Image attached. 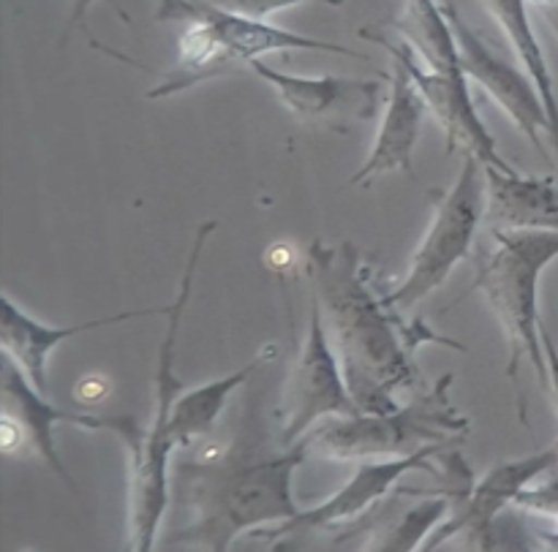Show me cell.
I'll list each match as a JSON object with an SVG mask.
<instances>
[{
	"instance_id": "cell-1",
	"label": "cell",
	"mask_w": 558,
	"mask_h": 552,
	"mask_svg": "<svg viewBox=\"0 0 558 552\" xmlns=\"http://www.w3.org/2000/svg\"><path fill=\"white\" fill-rule=\"evenodd\" d=\"M305 272L311 294L325 314L327 330L336 338V352L347 376L349 392L363 414L396 412L398 392L417 384L414 354L425 343L463 348L461 343L428 330L423 319L403 321L401 310L376 294L374 275L357 245L341 240L308 245Z\"/></svg>"
},
{
	"instance_id": "cell-2",
	"label": "cell",
	"mask_w": 558,
	"mask_h": 552,
	"mask_svg": "<svg viewBox=\"0 0 558 552\" xmlns=\"http://www.w3.org/2000/svg\"><path fill=\"white\" fill-rule=\"evenodd\" d=\"M308 457L303 444L256 455L251 450L178 463V484L191 520L174 533V544L205 552H229L245 533L265 531L298 517L294 471Z\"/></svg>"
},
{
	"instance_id": "cell-3",
	"label": "cell",
	"mask_w": 558,
	"mask_h": 552,
	"mask_svg": "<svg viewBox=\"0 0 558 552\" xmlns=\"http://www.w3.org/2000/svg\"><path fill=\"white\" fill-rule=\"evenodd\" d=\"M216 221H202L191 243L185 259L183 278L174 299L169 303V324L163 330L161 348H158L156 379H153V417L147 428H140L134 417H114L112 433L123 441L129 455V552L156 550L158 531L163 515L169 510V457L178 450L167 433V419L172 414L174 401L183 392V384L174 376V357H178V338L183 327L185 308L194 292L196 270H199L202 250L216 232Z\"/></svg>"
},
{
	"instance_id": "cell-4",
	"label": "cell",
	"mask_w": 558,
	"mask_h": 552,
	"mask_svg": "<svg viewBox=\"0 0 558 552\" xmlns=\"http://www.w3.org/2000/svg\"><path fill=\"white\" fill-rule=\"evenodd\" d=\"M490 237L494 248L480 259L474 289L485 294L507 338V379L518 384V370L529 363L539 384L548 387L539 278L558 259V232L490 229Z\"/></svg>"
},
{
	"instance_id": "cell-5",
	"label": "cell",
	"mask_w": 558,
	"mask_h": 552,
	"mask_svg": "<svg viewBox=\"0 0 558 552\" xmlns=\"http://www.w3.org/2000/svg\"><path fill=\"white\" fill-rule=\"evenodd\" d=\"M456 373L447 370L430 390L387 414H354L325 419L300 444L325 461H387L407 457L425 446H450L469 433L472 422L452 403Z\"/></svg>"
},
{
	"instance_id": "cell-6",
	"label": "cell",
	"mask_w": 558,
	"mask_h": 552,
	"mask_svg": "<svg viewBox=\"0 0 558 552\" xmlns=\"http://www.w3.org/2000/svg\"><path fill=\"white\" fill-rule=\"evenodd\" d=\"M485 207H488L485 163L474 156H463L456 183L436 201L430 226L414 250L407 278L392 292H385L387 305L396 310H409L445 286L452 270L472 250L480 223L485 221Z\"/></svg>"
},
{
	"instance_id": "cell-7",
	"label": "cell",
	"mask_w": 558,
	"mask_h": 552,
	"mask_svg": "<svg viewBox=\"0 0 558 552\" xmlns=\"http://www.w3.org/2000/svg\"><path fill=\"white\" fill-rule=\"evenodd\" d=\"M325 327V314L311 294L308 330H305L298 363L283 387L281 412H278L281 428H278L276 441L283 450L298 446L325 419L363 414L349 392L341 359Z\"/></svg>"
},
{
	"instance_id": "cell-8",
	"label": "cell",
	"mask_w": 558,
	"mask_h": 552,
	"mask_svg": "<svg viewBox=\"0 0 558 552\" xmlns=\"http://www.w3.org/2000/svg\"><path fill=\"white\" fill-rule=\"evenodd\" d=\"M445 450L447 446H425V450L407 457H387V461L360 463L354 477L349 479L341 490H336L330 499L319 501L316 506H308V510H303L289 523L265 528V531H256L254 537L270 542L272 552H287V544L292 542V539L303 537V533L332 531V528H343L349 526V523H357L360 517H363L365 512L374 510L387 493H392L396 484L401 482L407 474L439 471L436 463L441 461V452Z\"/></svg>"
},
{
	"instance_id": "cell-9",
	"label": "cell",
	"mask_w": 558,
	"mask_h": 552,
	"mask_svg": "<svg viewBox=\"0 0 558 552\" xmlns=\"http://www.w3.org/2000/svg\"><path fill=\"white\" fill-rule=\"evenodd\" d=\"M441 9H445L447 20H450L452 25V33H456L463 74H466L469 79L477 82V85H483V90L505 109V114L518 125V131L526 134V139L532 142L545 158H550L548 152H545V147L554 150V123H550L548 107H545L543 96H539L532 76H529L521 65H512L510 60L501 58L477 30L463 20V14L458 11L456 3L441 0Z\"/></svg>"
},
{
	"instance_id": "cell-10",
	"label": "cell",
	"mask_w": 558,
	"mask_h": 552,
	"mask_svg": "<svg viewBox=\"0 0 558 552\" xmlns=\"http://www.w3.org/2000/svg\"><path fill=\"white\" fill-rule=\"evenodd\" d=\"M360 36L376 41L379 47H385L387 52L401 58L407 63L409 74L417 82L420 93H423L425 103L434 112L436 123L441 125L447 136V152H461V156H474L485 163V167L505 169V172H515L512 163L505 161V156L496 147L494 134L488 131V125L480 118L477 107L472 101V93H469V76L466 74H439V71H430L417 54L412 52L407 41H390L387 36H381L379 30H371L363 27Z\"/></svg>"
},
{
	"instance_id": "cell-11",
	"label": "cell",
	"mask_w": 558,
	"mask_h": 552,
	"mask_svg": "<svg viewBox=\"0 0 558 552\" xmlns=\"http://www.w3.org/2000/svg\"><path fill=\"white\" fill-rule=\"evenodd\" d=\"M267 87L278 96V101L305 125L347 134L352 125L368 123L379 114L381 82L352 79V76H300L289 71L272 69L265 60H254L248 65Z\"/></svg>"
},
{
	"instance_id": "cell-12",
	"label": "cell",
	"mask_w": 558,
	"mask_h": 552,
	"mask_svg": "<svg viewBox=\"0 0 558 552\" xmlns=\"http://www.w3.org/2000/svg\"><path fill=\"white\" fill-rule=\"evenodd\" d=\"M58 425H76L82 430H114V417L98 414L63 412L38 387L27 381V376L14 363L3 359V414H0V446L5 455H16L25 446H33L44 463L58 474L60 482L76 493L69 468L63 466L54 446V428Z\"/></svg>"
},
{
	"instance_id": "cell-13",
	"label": "cell",
	"mask_w": 558,
	"mask_h": 552,
	"mask_svg": "<svg viewBox=\"0 0 558 552\" xmlns=\"http://www.w3.org/2000/svg\"><path fill=\"white\" fill-rule=\"evenodd\" d=\"M556 463L558 444L550 446V450L537 452V455L499 463V466L490 468L483 479L469 482L466 488L450 493L452 499H458V504L450 506V515H447L445 520H441V526L430 533L423 552L439 550L441 544L461 537V533H469V537L480 542V539L494 528L496 517H499L507 506L515 504L518 495H521L529 484L537 482L545 471H550Z\"/></svg>"
},
{
	"instance_id": "cell-14",
	"label": "cell",
	"mask_w": 558,
	"mask_h": 552,
	"mask_svg": "<svg viewBox=\"0 0 558 552\" xmlns=\"http://www.w3.org/2000/svg\"><path fill=\"white\" fill-rule=\"evenodd\" d=\"M202 20L213 27L218 41L223 44L229 54L240 65H251L254 60L265 58L270 52H289V49H305V52H332L343 58L368 60V54L349 49L343 44L319 41V38L303 36V33L276 27L265 20H251V16L234 14V11L218 9L207 0H158V9L153 22H185Z\"/></svg>"
},
{
	"instance_id": "cell-15",
	"label": "cell",
	"mask_w": 558,
	"mask_h": 552,
	"mask_svg": "<svg viewBox=\"0 0 558 552\" xmlns=\"http://www.w3.org/2000/svg\"><path fill=\"white\" fill-rule=\"evenodd\" d=\"M145 316H169V305L163 308H145V310H123L114 316H101V319L80 321V324L58 327L44 324V321L33 319L27 310H22L9 294H3V314H0V348H3V359L14 363L22 373L27 376L33 387L47 395L49 392V357L60 343L71 341V338L82 335V332L98 330V327H118L125 321L145 319Z\"/></svg>"
},
{
	"instance_id": "cell-16",
	"label": "cell",
	"mask_w": 558,
	"mask_h": 552,
	"mask_svg": "<svg viewBox=\"0 0 558 552\" xmlns=\"http://www.w3.org/2000/svg\"><path fill=\"white\" fill-rule=\"evenodd\" d=\"M390 98H387L385 112H381L374 147H371L363 167L349 180V185H368L376 177H385L390 172H403L409 177L414 174L412 158L414 147L420 142V131H423V118L428 112V103H425L417 82L409 74L407 63L396 58V54H390Z\"/></svg>"
},
{
	"instance_id": "cell-17",
	"label": "cell",
	"mask_w": 558,
	"mask_h": 552,
	"mask_svg": "<svg viewBox=\"0 0 558 552\" xmlns=\"http://www.w3.org/2000/svg\"><path fill=\"white\" fill-rule=\"evenodd\" d=\"M485 185H488L485 218L494 229L558 232V185L554 177L485 167Z\"/></svg>"
},
{
	"instance_id": "cell-18",
	"label": "cell",
	"mask_w": 558,
	"mask_h": 552,
	"mask_svg": "<svg viewBox=\"0 0 558 552\" xmlns=\"http://www.w3.org/2000/svg\"><path fill=\"white\" fill-rule=\"evenodd\" d=\"M270 354L272 346L270 352L259 354V357L251 359L245 368L234 370V373L207 381V384L194 387V390L180 392L178 401H174L172 406V414H169L167 419V433L169 439L174 441V446H178V450L180 446H191L199 439H205V436H210L218 417H221V412L227 408L229 397L254 376V370L259 368Z\"/></svg>"
},
{
	"instance_id": "cell-19",
	"label": "cell",
	"mask_w": 558,
	"mask_h": 552,
	"mask_svg": "<svg viewBox=\"0 0 558 552\" xmlns=\"http://www.w3.org/2000/svg\"><path fill=\"white\" fill-rule=\"evenodd\" d=\"M485 9L490 11L499 27L505 30L507 41H510L512 52H515L518 65L532 76V82L537 85L539 96H543L545 107H548L550 123H554V152L558 158V96H556V82L550 74L548 58H545V49L539 44L537 30L532 25V16H529V3L526 0H483Z\"/></svg>"
},
{
	"instance_id": "cell-20",
	"label": "cell",
	"mask_w": 558,
	"mask_h": 552,
	"mask_svg": "<svg viewBox=\"0 0 558 552\" xmlns=\"http://www.w3.org/2000/svg\"><path fill=\"white\" fill-rule=\"evenodd\" d=\"M238 60L223 49L213 27L202 20H185L183 33L178 38V60L174 69L147 93V98H169L183 93L199 82L221 76L238 69Z\"/></svg>"
},
{
	"instance_id": "cell-21",
	"label": "cell",
	"mask_w": 558,
	"mask_h": 552,
	"mask_svg": "<svg viewBox=\"0 0 558 552\" xmlns=\"http://www.w3.org/2000/svg\"><path fill=\"white\" fill-rule=\"evenodd\" d=\"M392 27L401 36V41H407L430 71L463 74L456 33H452L441 3H436V0H407Z\"/></svg>"
},
{
	"instance_id": "cell-22",
	"label": "cell",
	"mask_w": 558,
	"mask_h": 552,
	"mask_svg": "<svg viewBox=\"0 0 558 552\" xmlns=\"http://www.w3.org/2000/svg\"><path fill=\"white\" fill-rule=\"evenodd\" d=\"M450 506L452 501L447 495L430 493L428 501H420L392 520L379 523L363 552H423L430 533L450 515Z\"/></svg>"
},
{
	"instance_id": "cell-23",
	"label": "cell",
	"mask_w": 558,
	"mask_h": 552,
	"mask_svg": "<svg viewBox=\"0 0 558 552\" xmlns=\"http://www.w3.org/2000/svg\"><path fill=\"white\" fill-rule=\"evenodd\" d=\"M510 523L512 526L494 523V528L480 539L485 552H558L556 528H529L518 520Z\"/></svg>"
},
{
	"instance_id": "cell-24",
	"label": "cell",
	"mask_w": 558,
	"mask_h": 552,
	"mask_svg": "<svg viewBox=\"0 0 558 552\" xmlns=\"http://www.w3.org/2000/svg\"><path fill=\"white\" fill-rule=\"evenodd\" d=\"M512 506L526 512V515H534L539 517V520L550 523V528L558 531V477L529 484V488L518 495Z\"/></svg>"
},
{
	"instance_id": "cell-25",
	"label": "cell",
	"mask_w": 558,
	"mask_h": 552,
	"mask_svg": "<svg viewBox=\"0 0 558 552\" xmlns=\"http://www.w3.org/2000/svg\"><path fill=\"white\" fill-rule=\"evenodd\" d=\"M207 3L218 5V9L234 11V14L251 16V20H267V16L278 14V11L294 9L303 3H319V5H343L347 0H207Z\"/></svg>"
},
{
	"instance_id": "cell-26",
	"label": "cell",
	"mask_w": 558,
	"mask_h": 552,
	"mask_svg": "<svg viewBox=\"0 0 558 552\" xmlns=\"http://www.w3.org/2000/svg\"><path fill=\"white\" fill-rule=\"evenodd\" d=\"M93 3H96V0H71V11H69V20H65L63 36H60V44L69 41V38L74 36L76 27L85 25V20H87V14H90Z\"/></svg>"
},
{
	"instance_id": "cell-27",
	"label": "cell",
	"mask_w": 558,
	"mask_h": 552,
	"mask_svg": "<svg viewBox=\"0 0 558 552\" xmlns=\"http://www.w3.org/2000/svg\"><path fill=\"white\" fill-rule=\"evenodd\" d=\"M543 346H545V363H548V387L558 408V348L556 343L550 341L548 332H543Z\"/></svg>"
},
{
	"instance_id": "cell-28",
	"label": "cell",
	"mask_w": 558,
	"mask_h": 552,
	"mask_svg": "<svg viewBox=\"0 0 558 552\" xmlns=\"http://www.w3.org/2000/svg\"><path fill=\"white\" fill-rule=\"evenodd\" d=\"M526 3H529V9L537 11V14L543 16L550 27H554L556 36H558V0H526Z\"/></svg>"
}]
</instances>
